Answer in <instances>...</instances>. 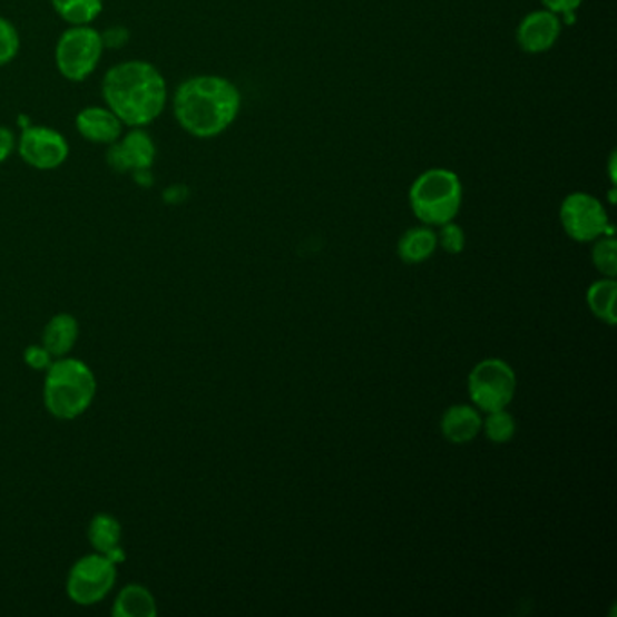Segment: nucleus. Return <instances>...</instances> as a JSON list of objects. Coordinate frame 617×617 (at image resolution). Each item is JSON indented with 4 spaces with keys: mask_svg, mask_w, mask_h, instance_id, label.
Instances as JSON below:
<instances>
[{
    "mask_svg": "<svg viewBox=\"0 0 617 617\" xmlns=\"http://www.w3.org/2000/svg\"><path fill=\"white\" fill-rule=\"evenodd\" d=\"M101 100L126 127L153 126L169 106V84L158 66L133 58L115 63L101 78Z\"/></svg>",
    "mask_w": 617,
    "mask_h": 617,
    "instance_id": "nucleus-1",
    "label": "nucleus"
},
{
    "mask_svg": "<svg viewBox=\"0 0 617 617\" xmlns=\"http://www.w3.org/2000/svg\"><path fill=\"white\" fill-rule=\"evenodd\" d=\"M174 120L193 138L213 140L231 129L242 111V92L222 75H194L170 97Z\"/></svg>",
    "mask_w": 617,
    "mask_h": 617,
    "instance_id": "nucleus-2",
    "label": "nucleus"
},
{
    "mask_svg": "<svg viewBox=\"0 0 617 617\" xmlns=\"http://www.w3.org/2000/svg\"><path fill=\"white\" fill-rule=\"evenodd\" d=\"M97 381L84 362L60 359L48 368L43 401L49 413L60 420L77 419L91 405Z\"/></svg>",
    "mask_w": 617,
    "mask_h": 617,
    "instance_id": "nucleus-3",
    "label": "nucleus"
},
{
    "mask_svg": "<svg viewBox=\"0 0 617 617\" xmlns=\"http://www.w3.org/2000/svg\"><path fill=\"white\" fill-rule=\"evenodd\" d=\"M463 187L459 174L449 169H430L420 174L410 188V207L428 227L453 222L460 213Z\"/></svg>",
    "mask_w": 617,
    "mask_h": 617,
    "instance_id": "nucleus-4",
    "label": "nucleus"
},
{
    "mask_svg": "<svg viewBox=\"0 0 617 617\" xmlns=\"http://www.w3.org/2000/svg\"><path fill=\"white\" fill-rule=\"evenodd\" d=\"M104 55L106 46L100 29L95 26H68L55 43V68L63 80L82 84L100 68Z\"/></svg>",
    "mask_w": 617,
    "mask_h": 617,
    "instance_id": "nucleus-5",
    "label": "nucleus"
},
{
    "mask_svg": "<svg viewBox=\"0 0 617 617\" xmlns=\"http://www.w3.org/2000/svg\"><path fill=\"white\" fill-rule=\"evenodd\" d=\"M469 396L482 411L506 410L517 391V375L500 359H486L474 366L468 381Z\"/></svg>",
    "mask_w": 617,
    "mask_h": 617,
    "instance_id": "nucleus-6",
    "label": "nucleus"
},
{
    "mask_svg": "<svg viewBox=\"0 0 617 617\" xmlns=\"http://www.w3.org/2000/svg\"><path fill=\"white\" fill-rule=\"evenodd\" d=\"M17 155L28 167L35 170H57L71 155L68 138L49 126H31L20 129L17 138Z\"/></svg>",
    "mask_w": 617,
    "mask_h": 617,
    "instance_id": "nucleus-7",
    "label": "nucleus"
},
{
    "mask_svg": "<svg viewBox=\"0 0 617 617\" xmlns=\"http://www.w3.org/2000/svg\"><path fill=\"white\" fill-rule=\"evenodd\" d=\"M560 222L567 236L579 243L596 242L613 232L604 203L587 193H572L564 199Z\"/></svg>",
    "mask_w": 617,
    "mask_h": 617,
    "instance_id": "nucleus-8",
    "label": "nucleus"
},
{
    "mask_svg": "<svg viewBox=\"0 0 617 617\" xmlns=\"http://www.w3.org/2000/svg\"><path fill=\"white\" fill-rule=\"evenodd\" d=\"M116 581V564L106 555L86 556L69 572V598L78 605H95L111 592Z\"/></svg>",
    "mask_w": 617,
    "mask_h": 617,
    "instance_id": "nucleus-9",
    "label": "nucleus"
},
{
    "mask_svg": "<svg viewBox=\"0 0 617 617\" xmlns=\"http://www.w3.org/2000/svg\"><path fill=\"white\" fill-rule=\"evenodd\" d=\"M156 158H158V145L145 127H127L124 135L106 150L109 169L118 174H130V176L153 170Z\"/></svg>",
    "mask_w": 617,
    "mask_h": 617,
    "instance_id": "nucleus-10",
    "label": "nucleus"
},
{
    "mask_svg": "<svg viewBox=\"0 0 617 617\" xmlns=\"http://www.w3.org/2000/svg\"><path fill=\"white\" fill-rule=\"evenodd\" d=\"M564 20L549 10L532 11L521 19L517 40L526 53L540 55L555 48L560 39Z\"/></svg>",
    "mask_w": 617,
    "mask_h": 617,
    "instance_id": "nucleus-11",
    "label": "nucleus"
},
{
    "mask_svg": "<svg viewBox=\"0 0 617 617\" xmlns=\"http://www.w3.org/2000/svg\"><path fill=\"white\" fill-rule=\"evenodd\" d=\"M75 129L82 140L109 147L124 135L127 127L106 104H101L80 109L75 116Z\"/></svg>",
    "mask_w": 617,
    "mask_h": 617,
    "instance_id": "nucleus-12",
    "label": "nucleus"
},
{
    "mask_svg": "<svg viewBox=\"0 0 617 617\" xmlns=\"http://www.w3.org/2000/svg\"><path fill=\"white\" fill-rule=\"evenodd\" d=\"M440 428L451 444H468L482 430V419L471 405H453L445 411Z\"/></svg>",
    "mask_w": 617,
    "mask_h": 617,
    "instance_id": "nucleus-13",
    "label": "nucleus"
},
{
    "mask_svg": "<svg viewBox=\"0 0 617 617\" xmlns=\"http://www.w3.org/2000/svg\"><path fill=\"white\" fill-rule=\"evenodd\" d=\"M78 339L77 319L68 314H58L49 321L43 330L42 346L48 350L51 358L68 355Z\"/></svg>",
    "mask_w": 617,
    "mask_h": 617,
    "instance_id": "nucleus-14",
    "label": "nucleus"
},
{
    "mask_svg": "<svg viewBox=\"0 0 617 617\" xmlns=\"http://www.w3.org/2000/svg\"><path fill=\"white\" fill-rule=\"evenodd\" d=\"M439 242L437 234L428 225L425 227L410 228L399 242V256L410 265H417L430 259L437 251Z\"/></svg>",
    "mask_w": 617,
    "mask_h": 617,
    "instance_id": "nucleus-15",
    "label": "nucleus"
},
{
    "mask_svg": "<svg viewBox=\"0 0 617 617\" xmlns=\"http://www.w3.org/2000/svg\"><path fill=\"white\" fill-rule=\"evenodd\" d=\"M58 19L68 26H92L104 13V0H49Z\"/></svg>",
    "mask_w": 617,
    "mask_h": 617,
    "instance_id": "nucleus-16",
    "label": "nucleus"
},
{
    "mask_svg": "<svg viewBox=\"0 0 617 617\" xmlns=\"http://www.w3.org/2000/svg\"><path fill=\"white\" fill-rule=\"evenodd\" d=\"M115 616L153 617L156 616V604L153 594L140 585H129L118 594L112 608Z\"/></svg>",
    "mask_w": 617,
    "mask_h": 617,
    "instance_id": "nucleus-17",
    "label": "nucleus"
},
{
    "mask_svg": "<svg viewBox=\"0 0 617 617\" xmlns=\"http://www.w3.org/2000/svg\"><path fill=\"white\" fill-rule=\"evenodd\" d=\"M617 283L614 277L596 281L587 292V303L596 317L601 319L604 323L616 324V312H614V303H616Z\"/></svg>",
    "mask_w": 617,
    "mask_h": 617,
    "instance_id": "nucleus-18",
    "label": "nucleus"
},
{
    "mask_svg": "<svg viewBox=\"0 0 617 617\" xmlns=\"http://www.w3.org/2000/svg\"><path fill=\"white\" fill-rule=\"evenodd\" d=\"M89 540L100 555H109L116 547H120L121 527L118 520L109 515H98L89 526Z\"/></svg>",
    "mask_w": 617,
    "mask_h": 617,
    "instance_id": "nucleus-19",
    "label": "nucleus"
},
{
    "mask_svg": "<svg viewBox=\"0 0 617 617\" xmlns=\"http://www.w3.org/2000/svg\"><path fill=\"white\" fill-rule=\"evenodd\" d=\"M483 431L494 444H506L517 433V422L506 410L491 411L483 422Z\"/></svg>",
    "mask_w": 617,
    "mask_h": 617,
    "instance_id": "nucleus-20",
    "label": "nucleus"
},
{
    "mask_svg": "<svg viewBox=\"0 0 617 617\" xmlns=\"http://www.w3.org/2000/svg\"><path fill=\"white\" fill-rule=\"evenodd\" d=\"M20 46L22 40H20L19 28L10 19L0 14V68H6L17 60Z\"/></svg>",
    "mask_w": 617,
    "mask_h": 617,
    "instance_id": "nucleus-21",
    "label": "nucleus"
},
{
    "mask_svg": "<svg viewBox=\"0 0 617 617\" xmlns=\"http://www.w3.org/2000/svg\"><path fill=\"white\" fill-rule=\"evenodd\" d=\"M592 261L596 268L607 277H616L617 274V243L613 236L598 237L592 248Z\"/></svg>",
    "mask_w": 617,
    "mask_h": 617,
    "instance_id": "nucleus-22",
    "label": "nucleus"
},
{
    "mask_svg": "<svg viewBox=\"0 0 617 617\" xmlns=\"http://www.w3.org/2000/svg\"><path fill=\"white\" fill-rule=\"evenodd\" d=\"M437 242L448 254H460L466 248V234L457 223L448 222L440 225Z\"/></svg>",
    "mask_w": 617,
    "mask_h": 617,
    "instance_id": "nucleus-23",
    "label": "nucleus"
},
{
    "mask_svg": "<svg viewBox=\"0 0 617 617\" xmlns=\"http://www.w3.org/2000/svg\"><path fill=\"white\" fill-rule=\"evenodd\" d=\"M100 33L106 51L107 49H124L130 42V31L126 26L112 25Z\"/></svg>",
    "mask_w": 617,
    "mask_h": 617,
    "instance_id": "nucleus-24",
    "label": "nucleus"
},
{
    "mask_svg": "<svg viewBox=\"0 0 617 617\" xmlns=\"http://www.w3.org/2000/svg\"><path fill=\"white\" fill-rule=\"evenodd\" d=\"M541 4H543L546 10L561 17V20L567 19L570 22L576 11L584 4V0H541Z\"/></svg>",
    "mask_w": 617,
    "mask_h": 617,
    "instance_id": "nucleus-25",
    "label": "nucleus"
},
{
    "mask_svg": "<svg viewBox=\"0 0 617 617\" xmlns=\"http://www.w3.org/2000/svg\"><path fill=\"white\" fill-rule=\"evenodd\" d=\"M17 138L19 135L11 127L0 126V165L10 161L11 156L17 153Z\"/></svg>",
    "mask_w": 617,
    "mask_h": 617,
    "instance_id": "nucleus-26",
    "label": "nucleus"
},
{
    "mask_svg": "<svg viewBox=\"0 0 617 617\" xmlns=\"http://www.w3.org/2000/svg\"><path fill=\"white\" fill-rule=\"evenodd\" d=\"M26 362L35 370H46L51 366V355L43 346H31L26 352Z\"/></svg>",
    "mask_w": 617,
    "mask_h": 617,
    "instance_id": "nucleus-27",
    "label": "nucleus"
}]
</instances>
